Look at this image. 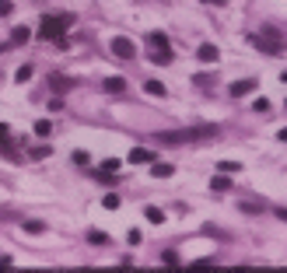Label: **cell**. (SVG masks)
I'll return each mask as SVG.
<instances>
[{
	"mask_svg": "<svg viewBox=\"0 0 287 273\" xmlns=\"http://www.w3.org/2000/svg\"><path fill=\"white\" fill-rule=\"evenodd\" d=\"M161 144H193V140H210L217 137V126L207 123V126H186V130H168V133H158Z\"/></svg>",
	"mask_w": 287,
	"mask_h": 273,
	"instance_id": "cell-1",
	"label": "cell"
},
{
	"mask_svg": "<svg viewBox=\"0 0 287 273\" xmlns=\"http://www.w3.org/2000/svg\"><path fill=\"white\" fill-rule=\"evenodd\" d=\"M70 25H74V14H53V18L46 14L42 25H39V39H46V42H60Z\"/></svg>",
	"mask_w": 287,
	"mask_h": 273,
	"instance_id": "cell-2",
	"label": "cell"
},
{
	"mask_svg": "<svg viewBox=\"0 0 287 273\" xmlns=\"http://www.w3.org/2000/svg\"><path fill=\"white\" fill-rule=\"evenodd\" d=\"M147 46H151V60L154 63H168L172 60V46H168V39L161 35V32H151L147 35Z\"/></svg>",
	"mask_w": 287,
	"mask_h": 273,
	"instance_id": "cell-3",
	"label": "cell"
},
{
	"mask_svg": "<svg viewBox=\"0 0 287 273\" xmlns=\"http://www.w3.org/2000/svg\"><path fill=\"white\" fill-rule=\"evenodd\" d=\"M112 53H116L119 60H133V56H137V46L130 42L126 35H116V39H112Z\"/></svg>",
	"mask_w": 287,
	"mask_h": 273,
	"instance_id": "cell-4",
	"label": "cell"
},
{
	"mask_svg": "<svg viewBox=\"0 0 287 273\" xmlns=\"http://www.w3.org/2000/svg\"><path fill=\"white\" fill-rule=\"evenodd\" d=\"M196 60H200V63H217V60H221V49L210 46V42H203V46L196 49Z\"/></svg>",
	"mask_w": 287,
	"mask_h": 273,
	"instance_id": "cell-5",
	"label": "cell"
},
{
	"mask_svg": "<svg viewBox=\"0 0 287 273\" xmlns=\"http://www.w3.org/2000/svg\"><path fill=\"white\" fill-rule=\"evenodd\" d=\"M130 161H133V165H151V161H154V151H147V147H133V151H130Z\"/></svg>",
	"mask_w": 287,
	"mask_h": 273,
	"instance_id": "cell-6",
	"label": "cell"
},
{
	"mask_svg": "<svg viewBox=\"0 0 287 273\" xmlns=\"http://www.w3.org/2000/svg\"><path fill=\"white\" fill-rule=\"evenodd\" d=\"M235 98H245V95H249V91H256V81H252V77H249V81H235L231 88H228Z\"/></svg>",
	"mask_w": 287,
	"mask_h": 273,
	"instance_id": "cell-7",
	"label": "cell"
},
{
	"mask_svg": "<svg viewBox=\"0 0 287 273\" xmlns=\"http://www.w3.org/2000/svg\"><path fill=\"white\" fill-rule=\"evenodd\" d=\"M105 91L109 95H123L126 91V81H123V77H105Z\"/></svg>",
	"mask_w": 287,
	"mask_h": 273,
	"instance_id": "cell-8",
	"label": "cell"
},
{
	"mask_svg": "<svg viewBox=\"0 0 287 273\" xmlns=\"http://www.w3.org/2000/svg\"><path fill=\"white\" fill-rule=\"evenodd\" d=\"M28 39H32V32H28V28H25V25H21V28H14V32H11V42H14V46H21V42H28Z\"/></svg>",
	"mask_w": 287,
	"mask_h": 273,
	"instance_id": "cell-9",
	"label": "cell"
},
{
	"mask_svg": "<svg viewBox=\"0 0 287 273\" xmlns=\"http://www.w3.org/2000/svg\"><path fill=\"white\" fill-rule=\"evenodd\" d=\"M144 88H147V95H154V98H165V95H168V91H165V84H161V81H147Z\"/></svg>",
	"mask_w": 287,
	"mask_h": 273,
	"instance_id": "cell-10",
	"label": "cell"
},
{
	"mask_svg": "<svg viewBox=\"0 0 287 273\" xmlns=\"http://www.w3.org/2000/svg\"><path fill=\"white\" fill-rule=\"evenodd\" d=\"M144 217H147L151 224H165V210H158V207H147V210H144Z\"/></svg>",
	"mask_w": 287,
	"mask_h": 273,
	"instance_id": "cell-11",
	"label": "cell"
},
{
	"mask_svg": "<svg viewBox=\"0 0 287 273\" xmlns=\"http://www.w3.org/2000/svg\"><path fill=\"white\" fill-rule=\"evenodd\" d=\"M210 189H214V193H224V189H231V179H224V175H214V179H210Z\"/></svg>",
	"mask_w": 287,
	"mask_h": 273,
	"instance_id": "cell-12",
	"label": "cell"
},
{
	"mask_svg": "<svg viewBox=\"0 0 287 273\" xmlns=\"http://www.w3.org/2000/svg\"><path fill=\"white\" fill-rule=\"evenodd\" d=\"M172 172H175V165H168V161H158V165H154V175H158V179H168Z\"/></svg>",
	"mask_w": 287,
	"mask_h": 273,
	"instance_id": "cell-13",
	"label": "cell"
},
{
	"mask_svg": "<svg viewBox=\"0 0 287 273\" xmlns=\"http://www.w3.org/2000/svg\"><path fill=\"white\" fill-rule=\"evenodd\" d=\"M49 133H53V123L49 119H39L35 123V137H49Z\"/></svg>",
	"mask_w": 287,
	"mask_h": 273,
	"instance_id": "cell-14",
	"label": "cell"
},
{
	"mask_svg": "<svg viewBox=\"0 0 287 273\" xmlns=\"http://www.w3.org/2000/svg\"><path fill=\"white\" fill-rule=\"evenodd\" d=\"M14 81H18V84H28V81H32V67H18Z\"/></svg>",
	"mask_w": 287,
	"mask_h": 273,
	"instance_id": "cell-15",
	"label": "cell"
},
{
	"mask_svg": "<svg viewBox=\"0 0 287 273\" xmlns=\"http://www.w3.org/2000/svg\"><path fill=\"white\" fill-rule=\"evenodd\" d=\"M88 242L91 245H109V235H102V231H88Z\"/></svg>",
	"mask_w": 287,
	"mask_h": 273,
	"instance_id": "cell-16",
	"label": "cell"
},
{
	"mask_svg": "<svg viewBox=\"0 0 287 273\" xmlns=\"http://www.w3.org/2000/svg\"><path fill=\"white\" fill-rule=\"evenodd\" d=\"M25 231H32V235H42L46 224H42V221H25Z\"/></svg>",
	"mask_w": 287,
	"mask_h": 273,
	"instance_id": "cell-17",
	"label": "cell"
},
{
	"mask_svg": "<svg viewBox=\"0 0 287 273\" xmlns=\"http://www.w3.org/2000/svg\"><path fill=\"white\" fill-rule=\"evenodd\" d=\"M105 210H119V196H116V193H109V196H105V203H102Z\"/></svg>",
	"mask_w": 287,
	"mask_h": 273,
	"instance_id": "cell-18",
	"label": "cell"
},
{
	"mask_svg": "<svg viewBox=\"0 0 287 273\" xmlns=\"http://www.w3.org/2000/svg\"><path fill=\"white\" fill-rule=\"evenodd\" d=\"M189 270H214V263L210 259H196V263H189Z\"/></svg>",
	"mask_w": 287,
	"mask_h": 273,
	"instance_id": "cell-19",
	"label": "cell"
},
{
	"mask_svg": "<svg viewBox=\"0 0 287 273\" xmlns=\"http://www.w3.org/2000/svg\"><path fill=\"white\" fill-rule=\"evenodd\" d=\"M91 158H88V151H74V165H88Z\"/></svg>",
	"mask_w": 287,
	"mask_h": 273,
	"instance_id": "cell-20",
	"label": "cell"
},
{
	"mask_svg": "<svg viewBox=\"0 0 287 273\" xmlns=\"http://www.w3.org/2000/svg\"><path fill=\"white\" fill-rule=\"evenodd\" d=\"M126 242H130V245H140V231H137V228L126 231Z\"/></svg>",
	"mask_w": 287,
	"mask_h": 273,
	"instance_id": "cell-21",
	"label": "cell"
},
{
	"mask_svg": "<svg viewBox=\"0 0 287 273\" xmlns=\"http://www.w3.org/2000/svg\"><path fill=\"white\" fill-rule=\"evenodd\" d=\"M161 263H165V266H179V256L175 252H165V256H161Z\"/></svg>",
	"mask_w": 287,
	"mask_h": 273,
	"instance_id": "cell-22",
	"label": "cell"
},
{
	"mask_svg": "<svg viewBox=\"0 0 287 273\" xmlns=\"http://www.w3.org/2000/svg\"><path fill=\"white\" fill-rule=\"evenodd\" d=\"M46 154H53V151H49V147H35V151H32V158H35V161H42Z\"/></svg>",
	"mask_w": 287,
	"mask_h": 273,
	"instance_id": "cell-23",
	"label": "cell"
},
{
	"mask_svg": "<svg viewBox=\"0 0 287 273\" xmlns=\"http://www.w3.org/2000/svg\"><path fill=\"white\" fill-rule=\"evenodd\" d=\"M217 168H221V172H238V168H242V165H238V161H221V165H217Z\"/></svg>",
	"mask_w": 287,
	"mask_h": 273,
	"instance_id": "cell-24",
	"label": "cell"
},
{
	"mask_svg": "<svg viewBox=\"0 0 287 273\" xmlns=\"http://www.w3.org/2000/svg\"><path fill=\"white\" fill-rule=\"evenodd\" d=\"M116 168H119V161H116V158H105V165H102V172H116Z\"/></svg>",
	"mask_w": 287,
	"mask_h": 273,
	"instance_id": "cell-25",
	"label": "cell"
},
{
	"mask_svg": "<svg viewBox=\"0 0 287 273\" xmlns=\"http://www.w3.org/2000/svg\"><path fill=\"white\" fill-rule=\"evenodd\" d=\"M14 11V4H11V0H0V14H11Z\"/></svg>",
	"mask_w": 287,
	"mask_h": 273,
	"instance_id": "cell-26",
	"label": "cell"
},
{
	"mask_svg": "<svg viewBox=\"0 0 287 273\" xmlns=\"http://www.w3.org/2000/svg\"><path fill=\"white\" fill-rule=\"evenodd\" d=\"M252 109H256V112H266V109H270V102H266V98H256V105H252Z\"/></svg>",
	"mask_w": 287,
	"mask_h": 273,
	"instance_id": "cell-27",
	"label": "cell"
},
{
	"mask_svg": "<svg viewBox=\"0 0 287 273\" xmlns=\"http://www.w3.org/2000/svg\"><path fill=\"white\" fill-rule=\"evenodd\" d=\"M14 263H11V256H0V270H11Z\"/></svg>",
	"mask_w": 287,
	"mask_h": 273,
	"instance_id": "cell-28",
	"label": "cell"
},
{
	"mask_svg": "<svg viewBox=\"0 0 287 273\" xmlns=\"http://www.w3.org/2000/svg\"><path fill=\"white\" fill-rule=\"evenodd\" d=\"M273 214H277L280 221H287V210H284V207H273Z\"/></svg>",
	"mask_w": 287,
	"mask_h": 273,
	"instance_id": "cell-29",
	"label": "cell"
},
{
	"mask_svg": "<svg viewBox=\"0 0 287 273\" xmlns=\"http://www.w3.org/2000/svg\"><path fill=\"white\" fill-rule=\"evenodd\" d=\"M277 140H280V144H287V126H284V130L277 133Z\"/></svg>",
	"mask_w": 287,
	"mask_h": 273,
	"instance_id": "cell-30",
	"label": "cell"
},
{
	"mask_svg": "<svg viewBox=\"0 0 287 273\" xmlns=\"http://www.w3.org/2000/svg\"><path fill=\"white\" fill-rule=\"evenodd\" d=\"M0 137H7V123H0Z\"/></svg>",
	"mask_w": 287,
	"mask_h": 273,
	"instance_id": "cell-31",
	"label": "cell"
},
{
	"mask_svg": "<svg viewBox=\"0 0 287 273\" xmlns=\"http://www.w3.org/2000/svg\"><path fill=\"white\" fill-rule=\"evenodd\" d=\"M203 4H228V0H203Z\"/></svg>",
	"mask_w": 287,
	"mask_h": 273,
	"instance_id": "cell-32",
	"label": "cell"
},
{
	"mask_svg": "<svg viewBox=\"0 0 287 273\" xmlns=\"http://www.w3.org/2000/svg\"><path fill=\"white\" fill-rule=\"evenodd\" d=\"M284 81H287V74H284Z\"/></svg>",
	"mask_w": 287,
	"mask_h": 273,
	"instance_id": "cell-33",
	"label": "cell"
}]
</instances>
